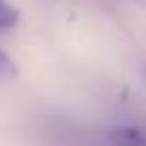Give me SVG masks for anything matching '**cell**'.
<instances>
[{"label": "cell", "instance_id": "cell-3", "mask_svg": "<svg viewBox=\"0 0 146 146\" xmlns=\"http://www.w3.org/2000/svg\"><path fill=\"white\" fill-rule=\"evenodd\" d=\"M17 75V64L0 50V78H15Z\"/></svg>", "mask_w": 146, "mask_h": 146}, {"label": "cell", "instance_id": "cell-1", "mask_svg": "<svg viewBox=\"0 0 146 146\" xmlns=\"http://www.w3.org/2000/svg\"><path fill=\"white\" fill-rule=\"evenodd\" d=\"M112 146H146V133L135 127H114L108 131Z\"/></svg>", "mask_w": 146, "mask_h": 146}, {"label": "cell", "instance_id": "cell-2", "mask_svg": "<svg viewBox=\"0 0 146 146\" xmlns=\"http://www.w3.org/2000/svg\"><path fill=\"white\" fill-rule=\"evenodd\" d=\"M19 13L13 5H9L7 0H0V30H9V28L17 26Z\"/></svg>", "mask_w": 146, "mask_h": 146}]
</instances>
